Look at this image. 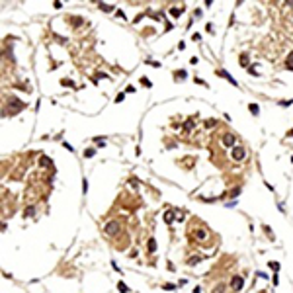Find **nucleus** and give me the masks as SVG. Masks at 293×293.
I'll use <instances>...</instances> for the list:
<instances>
[{"label":"nucleus","instance_id":"412c9836","mask_svg":"<svg viewBox=\"0 0 293 293\" xmlns=\"http://www.w3.org/2000/svg\"><path fill=\"white\" fill-rule=\"evenodd\" d=\"M94 143H96L98 147H104V145H106V141H104L102 137H94Z\"/></svg>","mask_w":293,"mask_h":293},{"label":"nucleus","instance_id":"4be33fe9","mask_svg":"<svg viewBox=\"0 0 293 293\" xmlns=\"http://www.w3.org/2000/svg\"><path fill=\"white\" fill-rule=\"evenodd\" d=\"M268 266H270V268H272L274 272H278V270H280V264H278V262H268Z\"/></svg>","mask_w":293,"mask_h":293},{"label":"nucleus","instance_id":"f257e3e1","mask_svg":"<svg viewBox=\"0 0 293 293\" xmlns=\"http://www.w3.org/2000/svg\"><path fill=\"white\" fill-rule=\"evenodd\" d=\"M231 287H233L235 291H240V289L244 287V280H242V276H233V278H231Z\"/></svg>","mask_w":293,"mask_h":293},{"label":"nucleus","instance_id":"f704fd0d","mask_svg":"<svg viewBox=\"0 0 293 293\" xmlns=\"http://www.w3.org/2000/svg\"><path fill=\"white\" fill-rule=\"evenodd\" d=\"M123 98H125V94H117V98H115V102H123Z\"/></svg>","mask_w":293,"mask_h":293},{"label":"nucleus","instance_id":"7c9ffc66","mask_svg":"<svg viewBox=\"0 0 293 293\" xmlns=\"http://www.w3.org/2000/svg\"><path fill=\"white\" fill-rule=\"evenodd\" d=\"M63 147H65L66 151H70V152L74 151V149H72V145H70V143H63Z\"/></svg>","mask_w":293,"mask_h":293},{"label":"nucleus","instance_id":"aec40b11","mask_svg":"<svg viewBox=\"0 0 293 293\" xmlns=\"http://www.w3.org/2000/svg\"><path fill=\"white\" fill-rule=\"evenodd\" d=\"M192 127H194V119H188V121L184 123V129H186V131H190Z\"/></svg>","mask_w":293,"mask_h":293},{"label":"nucleus","instance_id":"a211bd4d","mask_svg":"<svg viewBox=\"0 0 293 293\" xmlns=\"http://www.w3.org/2000/svg\"><path fill=\"white\" fill-rule=\"evenodd\" d=\"M61 84H63V86H68V88L74 86V82H72V80H68V78H63V80H61Z\"/></svg>","mask_w":293,"mask_h":293},{"label":"nucleus","instance_id":"39448f33","mask_svg":"<svg viewBox=\"0 0 293 293\" xmlns=\"http://www.w3.org/2000/svg\"><path fill=\"white\" fill-rule=\"evenodd\" d=\"M223 145H225V147H235V135H233V133H227V135L223 137Z\"/></svg>","mask_w":293,"mask_h":293},{"label":"nucleus","instance_id":"2f4dec72","mask_svg":"<svg viewBox=\"0 0 293 293\" xmlns=\"http://www.w3.org/2000/svg\"><path fill=\"white\" fill-rule=\"evenodd\" d=\"M192 39H194V41H199V39H201V35H199V33H194V35H192Z\"/></svg>","mask_w":293,"mask_h":293},{"label":"nucleus","instance_id":"c9c22d12","mask_svg":"<svg viewBox=\"0 0 293 293\" xmlns=\"http://www.w3.org/2000/svg\"><path fill=\"white\" fill-rule=\"evenodd\" d=\"M223 289H225V285H219L217 289H215V293H223Z\"/></svg>","mask_w":293,"mask_h":293},{"label":"nucleus","instance_id":"cd10ccee","mask_svg":"<svg viewBox=\"0 0 293 293\" xmlns=\"http://www.w3.org/2000/svg\"><path fill=\"white\" fill-rule=\"evenodd\" d=\"M82 192H84V194L88 192V180H86V178L82 180Z\"/></svg>","mask_w":293,"mask_h":293},{"label":"nucleus","instance_id":"f3484780","mask_svg":"<svg viewBox=\"0 0 293 293\" xmlns=\"http://www.w3.org/2000/svg\"><path fill=\"white\" fill-rule=\"evenodd\" d=\"M100 8H102L104 12H111V10H113V6H111V4H104V2L100 4Z\"/></svg>","mask_w":293,"mask_h":293},{"label":"nucleus","instance_id":"2eb2a0df","mask_svg":"<svg viewBox=\"0 0 293 293\" xmlns=\"http://www.w3.org/2000/svg\"><path fill=\"white\" fill-rule=\"evenodd\" d=\"M195 237H197V239H205L207 233L203 231V229H197V231H195Z\"/></svg>","mask_w":293,"mask_h":293},{"label":"nucleus","instance_id":"4468645a","mask_svg":"<svg viewBox=\"0 0 293 293\" xmlns=\"http://www.w3.org/2000/svg\"><path fill=\"white\" fill-rule=\"evenodd\" d=\"M94 154H96V149H86L84 151V158H92Z\"/></svg>","mask_w":293,"mask_h":293},{"label":"nucleus","instance_id":"72a5a7b5","mask_svg":"<svg viewBox=\"0 0 293 293\" xmlns=\"http://www.w3.org/2000/svg\"><path fill=\"white\" fill-rule=\"evenodd\" d=\"M125 92H127V94H131V92H135V86H127V88H125Z\"/></svg>","mask_w":293,"mask_h":293},{"label":"nucleus","instance_id":"393cba45","mask_svg":"<svg viewBox=\"0 0 293 293\" xmlns=\"http://www.w3.org/2000/svg\"><path fill=\"white\" fill-rule=\"evenodd\" d=\"M248 72H250V74H252V76H256V74H258V70H256V65L248 66Z\"/></svg>","mask_w":293,"mask_h":293},{"label":"nucleus","instance_id":"ddd939ff","mask_svg":"<svg viewBox=\"0 0 293 293\" xmlns=\"http://www.w3.org/2000/svg\"><path fill=\"white\" fill-rule=\"evenodd\" d=\"M164 221H166V223H172V221H174V213H172V211H166V213H164Z\"/></svg>","mask_w":293,"mask_h":293},{"label":"nucleus","instance_id":"7ed1b4c3","mask_svg":"<svg viewBox=\"0 0 293 293\" xmlns=\"http://www.w3.org/2000/svg\"><path fill=\"white\" fill-rule=\"evenodd\" d=\"M231 154H233V158H235V160H242V158L246 156V151H244L242 147H237V145H235V147H233V152H231Z\"/></svg>","mask_w":293,"mask_h":293},{"label":"nucleus","instance_id":"473e14b6","mask_svg":"<svg viewBox=\"0 0 293 293\" xmlns=\"http://www.w3.org/2000/svg\"><path fill=\"white\" fill-rule=\"evenodd\" d=\"M215 123H217V121H215V119H209V121H207V123H205V125H207V127H213Z\"/></svg>","mask_w":293,"mask_h":293},{"label":"nucleus","instance_id":"bb28decb","mask_svg":"<svg viewBox=\"0 0 293 293\" xmlns=\"http://www.w3.org/2000/svg\"><path fill=\"white\" fill-rule=\"evenodd\" d=\"M239 194H240V188H235V190L231 192V197H239Z\"/></svg>","mask_w":293,"mask_h":293},{"label":"nucleus","instance_id":"4c0bfd02","mask_svg":"<svg viewBox=\"0 0 293 293\" xmlns=\"http://www.w3.org/2000/svg\"><path fill=\"white\" fill-rule=\"evenodd\" d=\"M287 6H291V8H293V2H287Z\"/></svg>","mask_w":293,"mask_h":293},{"label":"nucleus","instance_id":"dca6fc26","mask_svg":"<svg viewBox=\"0 0 293 293\" xmlns=\"http://www.w3.org/2000/svg\"><path fill=\"white\" fill-rule=\"evenodd\" d=\"M39 162H41V166H49V164H51V158H49V156H41Z\"/></svg>","mask_w":293,"mask_h":293},{"label":"nucleus","instance_id":"c756f323","mask_svg":"<svg viewBox=\"0 0 293 293\" xmlns=\"http://www.w3.org/2000/svg\"><path fill=\"white\" fill-rule=\"evenodd\" d=\"M199 260H201V258H197V256H195V258H192V260H188V264H190V266H194V264H197Z\"/></svg>","mask_w":293,"mask_h":293},{"label":"nucleus","instance_id":"e433bc0d","mask_svg":"<svg viewBox=\"0 0 293 293\" xmlns=\"http://www.w3.org/2000/svg\"><path fill=\"white\" fill-rule=\"evenodd\" d=\"M287 137H293V129H289V131H287Z\"/></svg>","mask_w":293,"mask_h":293},{"label":"nucleus","instance_id":"5701e85b","mask_svg":"<svg viewBox=\"0 0 293 293\" xmlns=\"http://www.w3.org/2000/svg\"><path fill=\"white\" fill-rule=\"evenodd\" d=\"M33 213H35V207H27L25 209V217H32Z\"/></svg>","mask_w":293,"mask_h":293},{"label":"nucleus","instance_id":"423d86ee","mask_svg":"<svg viewBox=\"0 0 293 293\" xmlns=\"http://www.w3.org/2000/svg\"><path fill=\"white\" fill-rule=\"evenodd\" d=\"M217 74H219V76H223V78H227V80L231 82V84H233V86H237V80H235L233 76L229 74V72H225V70H217Z\"/></svg>","mask_w":293,"mask_h":293},{"label":"nucleus","instance_id":"9b49d317","mask_svg":"<svg viewBox=\"0 0 293 293\" xmlns=\"http://www.w3.org/2000/svg\"><path fill=\"white\" fill-rule=\"evenodd\" d=\"M248 109H250V113H252V115H258V113H260V108H258V104H250Z\"/></svg>","mask_w":293,"mask_h":293},{"label":"nucleus","instance_id":"6ab92c4d","mask_svg":"<svg viewBox=\"0 0 293 293\" xmlns=\"http://www.w3.org/2000/svg\"><path fill=\"white\" fill-rule=\"evenodd\" d=\"M141 84H145L147 88H151V86H152V82L149 80V78H147V76H143V78H141Z\"/></svg>","mask_w":293,"mask_h":293},{"label":"nucleus","instance_id":"f8f14e48","mask_svg":"<svg viewBox=\"0 0 293 293\" xmlns=\"http://www.w3.org/2000/svg\"><path fill=\"white\" fill-rule=\"evenodd\" d=\"M117 289H119V293H129V287H127V285H125L123 282L117 283Z\"/></svg>","mask_w":293,"mask_h":293},{"label":"nucleus","instance_id":"c85d7f7f","mask_svg":"<svg viewBox=\"0 0 293 293\" xmlns=\"http://www.w3.org/2000/svg\"><path fill=\"white\" fill-rule=\"evenodd\" d=\"M176 78H180V80H184V78H186V70H180V72L176 74Z\"/></svg>","mask_w":293,"mask_h":293},{"label":"nucleus","instance_id":"6e6552de","mask_svg":"<svg viewBox=\"0 0 293 293\" xmlns=\"http://www.w3.org/2000/svg\"><path fill=\"white\" fill-rule=\"evenodd\" d=\"M239 63H240L242 66H248V65H250V59H248V55H246V53H242V55L239 57Z\"/></svg>","mask_w":293,"mask_h":293},{"label":"nucleus","instance_id":"f03ea898","mask_svg":"<svg viewBox=\"0 0 293 293\" xmlns=\"http://www.w3.org/2000/svg\"><path fill=\"white\" fill-rule=\"evenodd\" d=\"M8 104L12 106L10 113H18L22 108H25V104H23V102H20V100H16V98H10V100H8Z\"/></svg>","mask_w":293,"mask_h":293},{"label":"nucleus","instance_id":"b1692460","mask_svg":"<svg viewBox=\"0 0 293 293\" xmlns=\"http://www.w3.org/2000/svg\"><path fill=\"white\" fill-rule=\"evenodd\" d=\"M293 104V100H282L280 102V106H283V108H287V106H291Z\"/></svg>","mask_w":293,"mask_h":293},{"label":"nucleus","instance_id":"20e7f679","mask_svg":"<svg viewBox=\"0 0 293 293\" xmlns=\"http://www.w3.org/2000/svg\"><path fill=\"white\" fill-rule=\"evenodd\" d=\"M104 231H106L108 235H115V233H119V223H117V221H109L108 225L104 227Z\"/></svg>","mask_w":293,"mask_h":293},{"label":"nucleus","instance_id":"0eeeda50","mask_svg":"<svg viewBox=\"0 0 293 293\" xmlns=\"http://www.w3.org/2000/svg\"><path fill=\"white\" fill-rule=\"evenodd\" d=\"M184 14V8H178V6H172L170 8V16H174V18H178V16H182Z\"/></svg>","mask_w":293,"mask_h":293},{"label":"nucleus","instance_id":"a878e982","mask_svg":"<svg viewBox=\"0 0 293 293\" xmlns=\"http://www.w3.org/2000/svg\"><path fill=\"white\" fill-rule=\"evenodd\" d=\"M164 289L166 291H172V289H176V285L174 283H164Z\"/></svg>","mask_w":293,"mask_h":293},{"label":"nucleus","instance_id":"1a4fd4ad","mask_svg":"<svg viewBox=\"0 0 293 293\" xmlns=\"http://www.w3.org/2000/svg\"><path fill=\"white\" fill-rule=\"evenodd\" d=\"M147 248H149V252H156V240L154 239H149V242H147Z\"/></svg>","mask_w":293,"mask_h":293},{"label":"nucleus","instance_id":"9d476101","mask_svg":"<svg viewBox=\"0 0 293 293\" xmlns=\"http://www.w3.org/2000/svg\"><path fill=\"white\" fill-rule=\"evenodd\" d=\"M285 65H287V70H291V72H293V51L287 55V61H285Z\"/></svg>","mask_w":293,"mask_h":293}]
</instances>
